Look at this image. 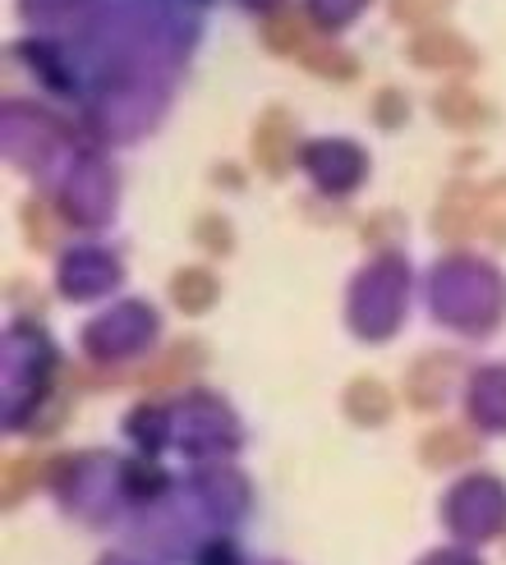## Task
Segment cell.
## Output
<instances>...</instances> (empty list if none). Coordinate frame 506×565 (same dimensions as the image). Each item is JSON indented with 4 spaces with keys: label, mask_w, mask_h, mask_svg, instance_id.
Returning a JSON list of instances; mask_svg holds the SVG:
<instances>
[{
    "label": "cell",
    "mask_w": 506,
    "mask_h": 565,
    "mask_svg": "<svg viewBox=\"0 0 506 565\" xmlns=\"http://www.w3.org/2000/svg\"><path fill=\"white\" fill-rule=\"evenodd\" d=\"M405 55L414 65H424V70H474L479 65V55H474V46L465 38H456L452 28H424V33H414Z\"/></svg>",
    "instance_id": "cell-1"
},
{
    "label": "cell",
    "mask_w": 506,
    "mask_h": 565,
    "mask_svg": "<svg viewBox=\"0 0 506 565\" xmlns=\"http://www.w3.org/2000/svg\"><path fill=\"white\" fill-rule=\"evenodd\" d=\"M291 157H295V120L281 106H267L259 129H253V161H259L272 180H281Z\"/></svg>",
    "instance_id": "cell-2"
},
{
    "label": "cell",
    "mask_w": 506,
    "mask_h": 565,
    "mask_svg": "<svg viewBox=\"0 0 506 565\" xmlns=\"http://www.w3.org/2000/svg\"><path fill=\"white\" fill-rule=\"evenodd\" d=\"M479 203H484V198L474 193L470 180L446 184L442 203H438V216H433L438 239H446V244H465V239L474 235V225H479Z\"/></svg>",
    "instance_id": "cell-3"
},
{
    "label": "cell",
    "mask_w": 506,
    "mask_h": 565,
    "mask_svg": "<svg viewBox=\"0 0 506 565\" xmlns=\"http://www.w3.org/2000/svg\"><path fill=\"white\" fill-rule=\"evenodd\" d=\"M456 373H461V359H456V354H424V359H419L414 369L405 373L410 405H414V409H438Z\"/></svg>",
    "instance_id": "cell-4"
},
{
    "label": "cell",
    "mask_w": 506,
    "mask_h": 565,
    "mask_svg": "<svg viewBox=\"0 0 506 565\" xmlns=\"http://www.w3.org/2000/svg\"><path fill=\"white\" fill-rule=\"evenodd\" d=\"M419 456H424L429 469H456L465 460L479 456V441H474L465 428H433L419 446Z\"/></svg>",
    "instance_id": "cell-5"
},
{
    "label": "cell",
    "mask_w": 506,
    "mask_h": 565,
    "mask_svg": "<svg viewBox=\"0 0 506 565\" xmlns=\"http://www.w3.org/2000/svg\"><path fill=\"white\" fill-rule=\"evenodd\" d=\"M433 110H438V120L452 125V129H479L488 120V102L474 97L470 88H456V83L433 97Z\"/></svg>",
    "instance_id": "cell-6"
},
{
    "label": "cell",
    "mask_w": 506,
    "mask_h": 565,
    "mask_svg": "<svg viewBox=\"0 0 506 565\" xmlns=\"http://www.w3.org/2000/svg\"><path fill=\"white\" fill-rule=\"evenodd\" d=\"M346 414L363 428H373V423L391 418V391L378 382V377H355L346 386Z\"/></svg>",
    "instance_id": "cell-7"
},
{
    "label": "cell",
    "mask_w": 506,
    "mask_h": 565,
    "mask_svg": "<svg viewBox=\"0 0 506 565\" xmlns=\"http://www.w3.org/2000/svg\"><path fill=\"white\" fill-rule=\"evenodd\" d=\"M263 42L281 55H304L308 51V23L299 10H276L267 23H263Z\"/></svg>",
    "instance_id": "cell-8"
},
{
    "label": "cell",
    "mask_w": 506,
    "mask_h": 565,
    "mask_svg": "<svg viewBox=\"0 0 506 565\" xmlns=\"http://www.w3.org/2000/svg\"><path fill=\"white\" fill-rule=\"evenodd\" d=\"M171 295H176V303L185 308V313H203V308L217 303V276L203 271V267H185V271L176 276Z\"/></svg>",
    "instance_id": "cell-9"
},
{
    "label": "cell",
    "mask_w": 506,
    "mask_h": 565,
    "mask_svg": "<svg viewBox=\"0 0 506 565\" xmlns=\"http://www.w3.org/2000/svg\"><path fill=\"white\" fill-rule=\"evenodd\" d=\"M199 363H203V345L199 341H180L171 354H166V363H152V369L144 373V386H171L185 373L199 369Z\"/></svg>",
    "instance_id": "cell-10"
},
{
    "label": "cell",
    "mask_w": 506,
    "mask_h": 565,
    "mask_svg": "<svg viewBox=\"0 0 506 565\" xmlns=\"http://www.w3.org/2000/svg\"><path fill=\"white\" fill-rule=\"evenodd\" d=\"M299 61H304L308 74H323V78H355L359 74L355 55L350 51H331V46H308Z\"/></svg>",
    "instance_id": "cell-11"
},
{
    "label": "cell",
    "mask_w": 506,
    "mask_h": 565,
    "mask_svg": "<svg viewBox=\"0 0 506 565\" xmlns=\"http://www.w3.org/2000/svg\"><path fill=\"white\" fill-rule=\"evenodd\" d=\"M23 231H28V239H33V248H55V235H61V225H55V216H51V207L46 203H28L23 207Z\"/></svg>",
    "instance_id": "cell-12"
},
{
    "label": "cell",
    "mask_w": 506,
    "mask_h": 565,
    "mask_svg": "<svg viewBox=\"0 0 506 565\" xmlns=\"http://www.w3.org/2000/svg\"><path fill=\"white\" fill-rule=\"evenodd\" d=\"M479 225L497 239V244H506V175L497 180V184H488V193H484V203H479Z\"/></svg>",
    "instance_id": "cell-13"
},
{
    "label": "cell",
    "mask_w": 506,
    "mask_h": 565,
    "mask_svg": "<svg viewBox=\"0 0 506 565\" xmlns=\"http://www.w3.org/2000/svg\"><path fill=\"white\" fill-rule=\"evenodd\" d=\"M193 239H199L208 253H231V248H235V231H231V225L221 221L217 212H208V216L193 221Z\"/></svg>",
    "instance_id": "cell-14"
},
{
    "label": "cell",
    "mask_w": 506,
    "mask_h": 565,
    "mask_svg": "<svg viewBox=\"0 0 506 565\" xmlns=\"http://www.w3.org/2000/svg\"><path fill=\"white\" fill-rule=\"evenodd\" d=\"M446 6H452V0H391V14H397L401 23H429V19H438Z\"/></svg>",
    "instance_id": "cell-15"
},
{
    "label": "cell",
    "mask_w": 506,
    "mask_h": 565,
    "mask_svg": "<svg viewBox=\"0 0 506 565\" xmlns=\"http://www.w3.org/2000/svg\"><path fill=\"white\" fill-rule=\"evenodd\" d=\"M28 483H33V460H10L6 465V505H19Z\"/></svg>",
    "instance_id": "cell-16"
},
{
    "label": "cell",
    "mask_w": 506,
    "mask_h": 565,
    "mask_svg": "<svg viewBox=\"0 0 506 565\" xmlns=\"http://www.w3.org/2000/svg\"><path fill=\"white\" fill-rule=\"evenodd\" d=\"M373 120H378V125H401V120H405V97H401L397 88L378 93V97H373Z\"/></svg>",
    "instance_id": "cell-17"
}]
</instances>
